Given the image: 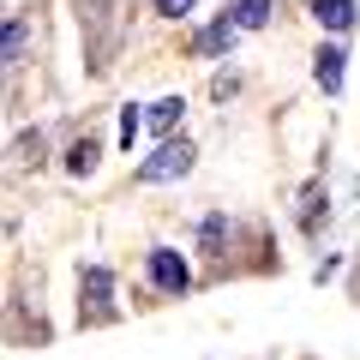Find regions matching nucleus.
<instances>
[{
    "mask_svg": "<svg viewBox=\"0 0 360 360\" xmlns=\"http://www.w3.org/2000/svg\"><path fill=\"white\" fill-rule=\"evenodd\" d=\"M78 319H84V324L120 319V312H115V270H103V264L78 270Z\"/></svg>",
    "mask_w": 360,
    "mask_h": 360,
    "instance_id": "nucleus-1",
    "label": "nucleus"
},
{
    "mask_svg": "<svg viewBox=\"0 0 360 360\" xmlns=\"http://www.w3.org/2000/svg\"><path fill=\"white\" fill-rule=\"evenodd\" d=\"M180 174H193V144L186 139H162L156 156L139 162V186H162V180H180Z\"/></svg>",
    "mask_w": 360,
    "mask_h": 360,
    "instance_id": "nucleus-2",
    "label": "nucleus"
},
{
    "mask_svg": "<svg viewBox=\"0 0 360 360\" xmlns=\"http://www.w3.org/2000/svg\"><path fill=\"white\" fill-rule=\"evenodd\" d=\"M144 270H150L156 295H168V300H180L186 288H193V264H186L174 246H150V252H144Z\"/></svg>",
    "mask_w": 360,
    "mask_h": 360,
    "instance_id": "nucleus-3",
    "label": "nucleus"
},
{
    "mask_svg": "<svg viewBox=\"0 0 360 360\" xmlns=\"http://www.w3.org/2000/svg\"><path fill=\"white\" fill-rule=\"evenodd\" d=\"M234 37H240V18H234V6H229V13H217V18H210V25L193 37V54L217 60V54H229V49H234Z\"/></svg>",
    "mask_w": 360,
    "mask_h": 360,
    "instance_id": "nucleus-4",
    "label": "nucleus"
},
{
    "mask_svg": "<svg viewBox=\"0 0 360 360\" xmlns=\"http://www.w3.org/2000/svg\"><path fill=\"white\" fill-rule=\"evenodd\" d=\"M342 60H348V54H342V42H324V49L312 54V78H319V90H324V96H336V90H342Z\"/></svg>",
    "mask_w": 360,
    "mask_h": 360,
    "instance_id": "nucleus-5",
    "label": "nucleus"
},
{
    "mask_svg": "<svg viewBox=\"0 0 360 360\" xmlns=\"http://www.w3.org/2000/svg\"><path fill=\"white\" fill-rule=\"evenodd\" d=\"M312 18H319L324 30H336V37H342V30H354L360 6H354V0H312Z\"/></svg>",
    "mask_w": 360,
    "mask_h": 360,
    "instance_id": "nucleus-6",
    "label": "nucleus"
},
{
    "mask_svg": "<svg viewBox=\"0 0 360 360\" xmlns=\"http://www.w3.org/2000/svg\"><path fill=\"white\" fill-rule=\"evenodd\" d=\"M180 115H186V103H180V96H162V103H150L144 127H150V132H162V139H168V132L180 127Z\"/></svg>",
    "mask_w": 360,
    "mask_h": 360,
    "instance_id": "nucleus-7",
    "label": "nucleus"
},
{
    "mask_svg": "<svg viewBox=\"0 0 360 360\" xmlns=\"http://www.w3.org/2000/svg\"><path fill=\"white\" fill-rule=\"evenodd\" d=\"M222 240H229V217L210 210V217L198 222V252H222Z\"/></svg>",
    "mask_w": 360,
    "mask_h": 360,
    "instance_id": "nucleus-8",
    "label": "nucleus"
},
{
    "mask_svg": "<svg viewBox=\"0 0 360 360\" xmlns=\"http://www.w3.org/2000/svg\"><path fill=\"white\" fill-rule=\"evenodd\" d=\"M96 156H103V144H96V139L84 132V139H78L72 150H66V174H90V168H96Z\"/></svg>",
    "mask_w": 360,
    "mask_h": 360,
    "instance_id": "nucleus-9",
    "label": "nucleus"
},
{
    "mask_svg": "<svg viewBox=\"0 0 360 360\" xmlns=\"http://www.w3.org/2000/svg\"><path fill=\"white\" fill-rule=\"evenodd\" d=\"M270 6H276V0H234L240 30H264V25H270Z\"/></svg>",
    "mask_w": 360,
    "mask_h": 360,
    "instance_id": "nucleus-10",
    "label": "nucleus"
},
{
    "mask_svg": "<svg viewBox=\"0 0 360 360\" xmlns=\"http://www.w3.org/2000/svg\"><path fill=\"white\" fill-rule=\"evenodd\" d=\"M139 132H144V115H139V103H127V108H120V144L132 150V139H139Z\"/></svg>",
    "mask_w": 360,
    "mask_h": 360,
    "instance_id": "nucleus-11",
    "label": "nucleus"
},
{
    "mask_svg": "<svg viewBox=\"0 0 360 360\" xmlns=\"http://www.w3.org/2000/svg\"><path fill=\"white\" fill-rule=\"evenodd\" d=\"M18 60H25V18L6 25V66H18Z\"/></svg>",
    "mask_w": 360,
    "mask_h": 360,
    "instance_id": "nucleus-12",
    "label": "nucleus"
},
{
    "mask_svg": "<svg viewBox=\"0 0 360 360\" xmlns=\"http://www.w3.org/2000/svg\"><path fill=\"white\" fill-rule=\"evenodd\" d=\"M13 150H18V162H42V132H25Z\"/></svg>",
    "mask_w": 360,
    "mask_h": 360,
    "instance_id": "nucleus-13",
    "label": "nucleus"
},
{
    "mask_svg": "<svg viewBox=\"0 0 360 360\" xmlns=\"http://www.w3.org/2000/svg\"><path fill=\"white\" fill-rule=\"evenodd\" d=\"M193 6H198V0H156V13H162V18H186Z\"/></svg>",
    "mask_w": 360,
    "mask_h": 360,
    "instance_id": "nucleus-14",
    "label": "nucleus"
},
{
    "mask_svg": "<svg viewBox=\"0 0 360 360\" xmlns=\"http://www.w3.org/2000/svg\"><path fill=\"white\" fill-rule=\"evenodd\" d=\"M234 84H240V78H234V72H222L217 84H210V96H217V103H229V96H234Z\"/></svg>",
    "mask_w": 360,
    "mask_h": 360,
    "instance_id": "nucleus-15",
    "label": "nucleus"
}]
</instances>
